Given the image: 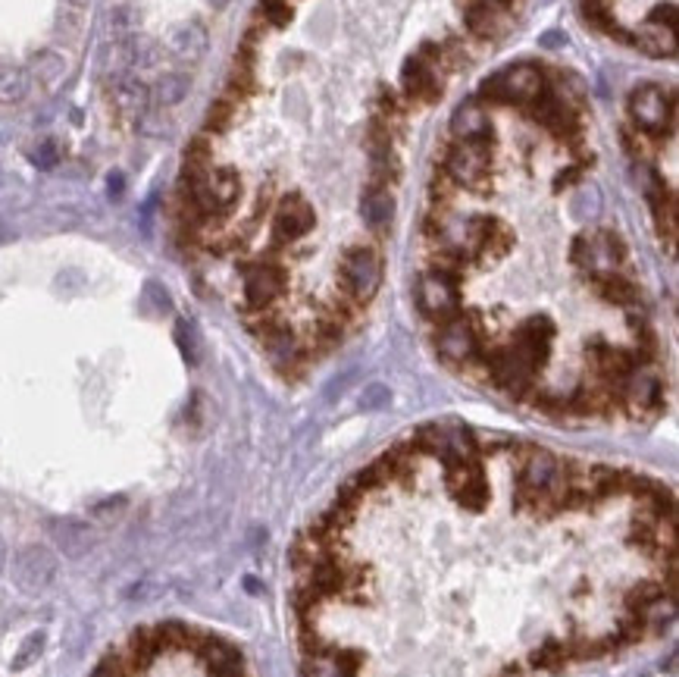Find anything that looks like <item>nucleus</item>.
Here are the masks:
<instances>
[{"mask_svg": "<svg viewBox=\"0 0 679 677\" xmlns=\"http://www.w3.org/2000/svg\"><path fill=\"white\" fill-rule=\"evenodd\" d=\"M66 4L75 6V10H85V6H88V0H66Z\"/></svg>", "mask_w": 679, "mask_h": 677, "instance_id": "obj_29", "label": "nucleus"}, {"mask_svg": "<svg viewBox=\"0 0 679 677\" xmlns=\"http://www.w3.org/2000/svg\"><path fill=\"white\" fill-rule=\"evenodd\" d=\"M664 405V379L648 364H639L626 373L620 386V408L629 418H648Z\"/></svg>", "mask_w": 679, "mask_h": 677, "instance_id": "obj_10", "label": "nucleus"}, {"mask_svg": "<svg viewBox=\"0 0 679 677\" xmlns=\"http://www.w3.org/2000/svg\"><path fill=\"white\" fill-rule=\"evenodd\" d=\"M175 338H179L182 351H185L188 361H195V338H191V327L188 323H179V329H175Z\"/></svg>", "mask_w": 679, "mask_h": 677, "instance_id": "obj_24", "label": "nucleus"}, {"mask_svg": "<svg viewBox=\"0 0 679 677\" xmlns=\"http://www.w3.org/2000/svg\"><path fill=\"white\" fill-rule=\"evenodd\" d=\"M442 47L438 45H423V51L410 56L401 69V88H404L407 101L429 104L442 95Z\"/></svg>", "mask_w": 679, "mask_h": 677, "instance_id": "obj_9", "label": "nucleus"}, {"mask_svg": "<svg viewBox=\"0 0 679 677\" xmlns=\"http://www.w3.org/2000/svg\"><path fill=\"white\" fill-rule=\"evenodd\" d=\"M451 132L457 136V141H489L492 123H489V113L483 110V101L464 104V107L454 113V119H451Z\"/></svg>", "mask_w": 679, "mask_h": 677, "instance_id": "obj_13", "label": "nucleus"}, {"mask_svg": "<svg viewBox=\"0 0 679 677\" xmlns=\"http://www.w3.org/2000/svg\"><path fill=\"white\" fill-rule=\"evenodd\" d=\"M489 141H454L444 154L442 173L448 176L454 186L464 188H483L489 179Z\"/></svg>", "mask_w": 679, "mask_h": 677, "instance_id": "obj_8", "label": "nucleus"}, {"mask_svg": "<svg viewBox=\"0 0 679 677\" xmlns=\"http://www.w3.org/2000/svg\"><path fill=\"white\" fill-rule=\"evenodd\" d=\"M388 401V389L385 386H370L364 395V408H382Z\"/></svg>", "mask_w": 679, "mask_h": 677, "instance_id": "obj_25", "label": "nucleus"}, {"mask_svg": "<svg viewBox=\"0 0 679 677\" xmlns=\"http://www.w3.org/2000/svg\"><path fill=\"white\" fill-rule=\"evenodd\" d=\"M454 273L438 270V267H429L426 273L416 282V305H420L423 317H429L433 323L448 320L451 314H457V305H461V286H457Z\"/></svg>", "mask_w": 679, "mask_h": 677, "instance_id": "obj_7", "label": "nucleus"}, {"mask_svg": "<svg viewBox=\"0 0 679 677\" xmlns=\"http://www.w3.org/2000/svg\"><path fill=\"white\" fill-rule=\"evenodd\" d=\"M285 270L275 264H257L242 273V310L247 320L264 314H275V301L285 295Z\"/></svg>", "mask_w": 679, "mask_h": 677, "instance_id": "obj_4", "label": "nucleus"}, {"mask_svg": "<svg viewBox=\"0 0 679 677\" xmlns=\"http://www.w3.org/2000/svg\"><path fill=\"white\" fill-rule=\"evenodd\" d=\"M435 349L448 364L470 367V364L479 361L483 338H479V329L473 327L470 317H464L461 310H457V314H451L448 320L435 323Z\"/></svg>", "mask_w": 679, "mask_h": 677, "instance_id": "obj_6", "label": "nucleus"}, {"mask_svg": "<svg viewBox=\"0 0 679 677\" xmlns=\"http://www.w3.org/2000/svg\"><path fill=\"white\" fill-rule=\"evenodd\" d=\"M147 104H151V88L145 82H138L135 76H125V79L116 82L119 113H125L129 119H141L147 113Z\"/></svg>", "mask_w": 679, "mask_h": 677, "instance_id": "obj_15", "label": "nucleus"}, {"mask_svg": "<svg viewBox=\"0 0 679 677\" xmlns=\"http://www.w3.org/2000/svg\"><path fill=\"white\" fill-rule=\"evenodd\" d=\"M544 85V73L533 63H520V66H507L498 76H492L479 91V101H494V104H533Z\"/></svg>", "mask_w": 679, "mask_h": 677, "instance_id": "obj_3", "label": "nucleus"}, {"mask_svg": "<svg viewBox=\"0 0 679 677\" xmlns=\"http://www.w3.org/2000/svg\"><path fill=\"white\" fill-rule=\"evenodd\" d=\"M188 88H191L188 76H182V73H166V76H160L157 85L151 88V97L160 104V107H173V104H179L182 97L188 95Z\"/></svg>", "mask_w": 679, "mask_h": 677, "instance_id": "obj_18", "label": "nucleus"}, {"mask_svg": "<svg viewBox=\"0 0 679 677\" xmlns=\"http://www.w3.org/2000/svg\"><path fill=\"white\" fill-rule=\"evenodd\" d=\"M169 51H173L179 60L197 63L204 54H207V28L201 23H182L169 32Z\"/></svg>", "mask_w": 679, "mask_h": 677, "instance_id": "obj_14", "label": "nucleus"}, {"mask_svg": "<svg viewBox=\"0 0 679 677\" xmlns=\"http://www.w3.org/2000/svg\"><path fill=\"white\" fill-rule=\"evenodd\" d=\"M207 4L214 6V10H225V6H229V0H207Z\"/></svg>", "mask_w": 679, "mask_h": 677, "instance_id": "obj_28", "label": "nucleus"}, {"mask_svg": "<svg viewBox=\"0 0 679 677\" xmlns=\"http://www.w3.org/2000/svg\"><path fill=\"white\" fill-rule=\"evenodd\" d=\"M232 119H235V104H232L229 97H219L207 113V132L210 136H219V132L229 129Z\"/></svg>", "mask_w": 679, "mask_h": 677, "instance_id": "obj_21", "label": "nucleus"}, {"mask_svg": "<svg viewBox=\"0 0 679 677\" xmlns=\"http://www.w3.org/2000/svg\"><path fill=\"white\" fill-rule=\"evenodd\" d=\"M464 23L476 38H494L501 32V6L489 4V0H473L464 13Z\"/></svg>", "mask_w": 679, "mask_h": 677, "instance_id": "obj_16", "label": "nucleus"}, {"mask_svg": "<svg viewBox=\"0 0 679 677\" xmlns=\"http://www.w3.org/2000/svg\"><path fill=\"white\" fill-rule=\"evenodd\" d=\"M63 66H66V63H63V56L54 54V51H41V54L32 56V69H35V76L41 79V85H54L63 76Z\"/></svg>", "mask_w": 679, "mask_h": 677, "instance_id": "obj_20", "label": "nucleus"}, {"mask_svg": "<svg viewBox=\"0 0 679 677\" xmlns=\"http://www.w3.org/2000/svg\"><path fill=\"white\" fill-rule=\"evenodd\" d=\"M260 10H264V19L275 28L288 25V19H292V6L285 4V0H264L260 4Z\"/></svg>", "mask_w": 679, "mask_h": 677, "instance_id": "obj_23", "label": "nucleus"}, {"mask_svg": "<svg viewBox=\"0 0 679 677\" xmlns=\"http://www.w3.org/2000/svg\"><path fill=\"white\" fill-rule=\"evenodd\" d=\"M60 141H54V138H45V141H38V145L32 147V164L35 167H41V169H51V167H56L60 164Z\"/></svg>", "mask_w": 679, "mask_h": 677, "instance_id": "obj_22", "label": "nucleus"}, {"mask_svg": "<svg viewBox=\"0 0 679 677\" xmlns=\"http://www.w3.org/2000/svg\"><path fill=\"white\" fill-rule=\"evenodd\" d=\"M360 217H364V223L370 226L373 232L388 229V223H392V217H394L392 188L370 186V182H366V192H364V197H360Z\"/></svg>", "mask_w": 679, "mask_h": 677, "instance_id": "obj_12", "label": "nucleus"}, {"mask_svg": "<svg viewBox=\"0 0 679 677\" xmlns=\"http://www.w3.org/2000/svg\"><path fill=\"white\" fill-rule=\"evenodd\" d=\"M382 282V258L370 245H351L338 258V286H342V298L354 305H366L373 295L379 292Z\"/></svg>", "mask_w": 679, "mask_h": 677, "instance_id": "obj_2", "label": "nucleus"}, {"mask_svg": "<svg viewBox=\"0 0 679 677\" xmlns=\"http://www.w3.org/2000/svg\"><path fill=\"white\" fill-rule=\"evenodd\" d=\"M138 23H141L138 4H119V6H113L110 19H107L110 35H116V38H129V35L138 28Z\"/></svg>", "mask_w": 679, "mask_h": 677, "instance_id": "obj_19", "label": "nucleus"}, {"mask_svg": "<svg viewBox=\"0 0 679 677\" xmlns=\"http://www.w3.org/2000/svg\"><path fill=\"white\" fill-rule=\"evenodd\" d=\"M314 207L304 201L301 195H288L279 201L273 214V236L275 242H301L310 229H314Z\"/></svg>", "mask_w": 679, "mask_h": 677, "instance_id": "obj_11", "label": "nucleus"}, {"mask_svg": "<svg viewBox=\"0 0 679 677\" xmlns=\"http://www.w3.org/2000/svg\"><path fill=\"white\" fill-rule=\"evenodd\" d=\"M0 238H4V226H0Z\"/></svg>", "mask_w": 679, "mask_h": 677, "instance_id": "obj_30", "label": "nucleus"}, {"mask_svg": "<svg viewBox=\"0 0 679 677\" xmlns=\"http://www.w3.org/2000/svg\"><path fill=\"white\" fill-rule=\"evenodd\" d=\"M28 95V73L10 63H0V104H19Z\"/></svg>", "mask_w": 679, "mask_h": 677, "instance_id": "obj_17", "label": "nucleus"}, {"mask_svg": "<svg viewBox=\"0 0 679 677\" xmlns=\"http://www.w3.org/2000/svg\"><path fill=\"white\" fill-rule=\"evenodd\" d=\"M570 258H573V264L592 279V286H598V282H604L611 277H620V273H629L626 245L620 242V236L611 229H595V232L579 236Z\"/></svg>", "mask_w": 679, "mask_h": 677, "instance_id": "obj_1", "label": "nucleus"}, {"mask_svg": "<svg viewBox=\"0 0 679 677\" xmlns=\"http://www.w3.org/2000/svg\"><path fill=\"white\" fill-rule=\"evenodd\" d=\"M110 192L113 197H119V192H123V176H110Z\"/></svg>", "mask_w": 679, "mask_h": 677, "instance_id": "obj_27", "label": "nucleus"}, {"mask_svg": "<svg viewBox=\"0 0 679 677\" xmlns=\"http://www.w3.org/2000/svg\"><path fill=\"white\" fill-rule=\"evenodd\" d=\"M564 41H567V38H564V35H557V32H548V35H544V38H542V45H548V47H557V45H564Z\"/></svg>", "mask_w": 679, "mask_h": 677, "instance_id": "obj_26", "label": "nucleus"}, {"mask_svg": "<svg viewBox=\"0 0 679 677\" xmlns=\"http://www.w3.org/2000/svg\"><path fill=\"white\" fill-rule=\"evenodd\" d=\"M629 116L648 138H661L676 123V97L657 85H639L629 95Z\"/></svg>", "mask_w": 679, "mask_h": 677, "instance_id": "obj_5", "label": "nucleus"}]
</instances>
